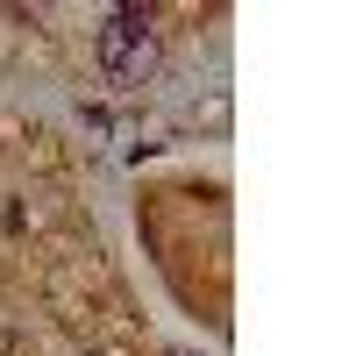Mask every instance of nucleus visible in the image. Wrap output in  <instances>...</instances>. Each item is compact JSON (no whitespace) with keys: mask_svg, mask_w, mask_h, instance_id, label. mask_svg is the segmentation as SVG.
I'll use <instances>...</instances> for the list:
<instances>
[{"mask_svg":"<svg viewBox=\"0 0 356 356\" xmlns=\"http://www.w3.org/2000/svg\"><path fill=\"white\" fill-rule=\"evenodd\" d=\"M100 57H107V72L122 79V86H136L143 72H150V8H114L107 15V29H100Z\"/></svg>","mask_w":356,"mask_h":356,"instance_id":"f257e3e1","label":"nucleus"}]
</instances>
